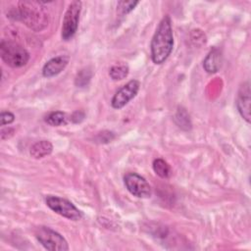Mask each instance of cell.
Returning a JSON list of instances; mask_svg holds the SVG:
<instances>
[{
	"label": "cell",
	"mask_w": 251,
	"mask_h": 251,
	"mask_svg": "<svg viewBox=\"0 0 251 251\" xmlns=\"http://www.w3.org/2000/svg\"><path fill=\"white\" fill-rule=\"evenodd\" d=\"M174 46V35L170 16L163 17L156 28L150 44L151 59L154 64H163L171 55Z\"/></svg>",
	"instance_id": "obj_1"
},
{
	"label": "cell",
	"mask_w": 251,
	"mask_h": 251,
	"mask_svg": "<svg viewBox=\"0 0 251 251\" xmlns=\"http://www.w3.org/2000/svg\"><path fill=\"white\" fill-rule=\"evenodd\" d=\"M41 4L36 1H20L14 14L15 19L23 22L33 31L44 29L48 25V16Z\"/></svg>",
	"instance_id": "obj_2"
},
{
	"label": "cell",
	"mask_w": 251,
	"mask_h": 251,
	"mask_svg": "<svg viewBox=\"0 0 251 251\" xmlns=\"http://www.w3.org/2000/svg\"><path fill=\"white\" fill-rule=\"evenodd\" d=\"M0 56L12 68H21L29 60V53L21 44L5 39L0 43Z\"/></svg>",
	"instance_id": "obj_3"
},
{
	"label": "cell",
	"mask_w": 251,
	"mask_h": 251,
	"mask_svg": "<svg viewBox=\"0 0 251 251\" xmlns=\"http://www.w3.org/2000/svg\"><path fill=\"white\" fill-rule=\"evenodd\" d=\"M35 237L39 243L50 251H67L69 245L67 240L59 232L47 226H38L35 229Z\"/></svg>",
	"instance_id": "obj_4"
},
{
	"label": "cell",
	"mask_w": 251,
	"mask_h": 251,
	"mask_svg": "<svg viewBox=\"0 0 251 251\" xmlns=\"http://www.w3.org/2000/svg\"><path fill=\"white\" fill-rule=\"evenodd\" d=\"M45 202L53 212L64 218L72 221H79L82 218V213L72 202L65 198L48 195L45 199Z\"/></svg>",
	"instance_id": "obj_5"
},
{
	"label": "cell",
	"mask_w": 251,
	"mask_h": 251,
	"mask_svg": "<svg viewBox=\"0 0 251 251\" xmlns=\"http://www.w3.org/2000/svg\"><path fill=\"white\" fill-rule=\"evenodd\" d=\"M81 11V2L80 1H73L70 3L64 19L62 25V38L64 40H70L75 34L78 27L79 15Z\"/></svg>",
	"instance_id": "obj_6"
},
{
	"label": "cell",
	"mask_w": 251,
	"mask_h": 251,
	"mask_svg": "<svg viewBox=\"0 0 251 251\" xmlns=\"http://www.w3.org/2000/svg\"><path fill=\"white\" fill-rule=\"evenodd\" d=\"M126 189L138 198H148L152 194V189L147 180L136 173H128L124 177Z\"/></svg>",
	"instance_id": "obj_7"
},
{
	"label": "cell",
	"mask_w": 251,
	"mask_h": 251,
	"mask_svg": "<svg viewBox=\"0 0 251 251\" xmlns=\"http://www.w3.org/2000/svg\"><path fill=\"white\" fill-rule=\"evenodd\" d=\"M140 83L136 79H131L124 86H122L113 96L111 105L115 109H121L125 107L132 98H134L139 90Z\"/></svg>",
	"instance_id": "obj_8"
},
{
	"label": "cell",
	"mask_w": 251,
	"mask_h": 251,
	"mask_svg": "<svg viewBox=\"0 0 251 251\" xmlns=\"http://www.w3.org/2000/svg\"><path fill=\"white\" fill-rule=\"evenodd\" d=\"M250 85L249 82H244L238 90L236 97V107L240 116L247 122L250 123Z\"/></svg>",
	"instance_id": "obj_9"
},
{
	"label": "cell",
	"mask_w": 251,
	"mask_h": 251,
	"mask_svg": "<svg viewBox=\"0 0 251 251\" xmlns=\"http://www.w3.org/2000/svg\"><path fill=\"white\" fill-rule=\"evenodd\" d=\"M69 60H70L69 57L65 56V55L57 56V57L50 59L43 66V69H42L43 76L52 77V76L59 75L67 67Z\"/></svg>",
	"instance_id": "obj_10"
},
{
	"label": "cell",
	"mask_w": 251,
	"mask_h": 251,
	"mask_svg": "<svg viewBox=\"0 0 251 251\" xmlns=\"http://www.w3.org/2000/svg\"><path fill=\"white\" fill-rule=\"evenodd\" d=\"M222 65V52L219 48L214 47L203 61L204 70L209 74L217 73Z\"/></svg>",
	"instance_id": "obj_11"
},
{
	"label": "cell",
	"mask_w": 251,
	"mask_h": 251,
	"mask_svg": "<svg viewBox=\"0 0 251 251\" xmlns=\"http://www.w3.org/2000/svg\"><path fill=\"white\" fill-rule=\"evenodd\" d=\"M53 151V145L48 140H40L30 147V156L34 159H41L50 155Z\"/></svg>",
	"instance_id": "obj_12"
},
{
	"label": "cell",
	"mask_w": 251,
	"mask_h": 251,
	"mask_svg": "<svg viewBox=\"0 0 251 251\" xmlns=\"http://www.w3.org/2000/svg\"><path fill=\"white\" fill-rule=\"evenodd\" d=\"M153 170L157 176L162 178H168L172 175V170L170 165L163 159L157 158L153 161Z\"/></svg>",
	"instance_id": "obj_13"
},
{
	"label": "cell",
	"mask_w": 251,
	"mask_h": 251,
	"mask_svg": "<svg viewBox=\"0 0 251 251\" xmlns=\"http://www.w3.org/2000/svg\"><path fill=\"white\" fill-rule=\"evenodd\" d=\"M175 122L180 128H182L184 130H189L192 126L189 115L187 114L185 109L182 107H179L176 110V115H175Z\"/></svg>",
	"instance_id": "obj_14"
},
{
	"label": "cell",
	"mask_w": 251,
	"mask_h": 251,
	"mask_svg": "<svg viewBox=\"0 0 251 251\" xmlns=\"http://www.w3.org/2000/svg\"><path fill=\"white\" fill-rule=\"evenodd\" d=\"M45 122L52 126H60L67 123L66 114L61 111H54L45 117Z\"/></svg>",
	"instance_id": "obj_15"
},
{
	"label": "cell",
	"mask_w": 251,
	"mask_h": 251,
	"mask_svg": "<svg viewBox=\"0 0 251 251\" xmlns=\"http://www.w3.org/2000/svg\"><path fill=\"white\" fill-rule=\"evenodd\" d=\"M128 71L129 70L126 65H115L110 69L109 75L112 79L121 80L127 76Z\"/></svg>",
	"instance_id": "obj_16"
},
{
	"label": "cell",
	"mask_w": 251,
	"mask_h": 251,
	"mask_svg": "<svg viewBox=\"0 0 251 251\" xmlns=\"http://www.w3.org/2000/svg\"><path fill=\"white\" fill-rule=\"evenodd\" d=\"M138 1H119L117 8L122 15H126L131 12L135 6L138 5Z\"/></svg>",
	"instance_id": "obj_17"
},
{
	"label": "cell",
	"mask_w": 251,
	"mask_h": 251,
	"mask_svg": "<svg viewBox=\"0 0 251 251\" xmlns=\"http://www.w3.org/2000/svg\"><path fill=\"white\" fill-rule=\"evenodd\" d=\"M90 77H91L90 71H88L86 69L81 70L79 73H77L75 80V83L76 86H79V87L85 86L88 83Z\"/></svg>",
	"instance_id": "obj_18"
},
{
	"label": "cell",
	"mask_w": 251,
	"mask_h": 251,
	"mask_svg": "<svg viewBox=\"0 0 251 251\" xmlns=\"http://www.w3.org/2000/svg\"><path fill=\"white\" fill-rule=\"evenodd\" d=\"M1 126L5 125H10L14 122L15 120V115L9 111H3L1 113Z\"/></svg>",
	"instance_id": "obj_19"
},
{
	"label": "cell",
	"mask_w": 251,
	"mask_h": 251,
	"mask_svg": "<svg viewBox=\"0 0 251 251\" xmlns=\"http://www.w3.org/2000/svg\"><path fill=\"white\" fill-rule=\"evenodd\" d=\"M113 138H114V134H113V132H110V131H103V132L98 133V135H97V140L100 142H103V143L109 142Z\"/></svg>",
	"instance_id": "obj_20"
},
{
	"label": "cell",
	"mask_w": 251,
	"mask_h": 251,
	"mask_svg": "<svg viewBox=\"0 0 251 251\" xmlns=\"http://www.w3.org/2000/svg\"><path fill=\"white\" fill-rule=\"evenodd\" d=\"M14 129L11 128V127H6V128H3L1 130V139L2 140H5V139H8L10 138L13 134H14Z\"/></svg>",
	"instance_id": "obj_21"
},
{
	"label": "cell",
	"mask_w": 251,
	"mask_h": 251,
	"mask_svg": "<svg viewBox=\"0 0 251 251\" xmlns=\"http://www.w3.org/2000/svg\"><path fill=\"white\" fill-rule=\"evenodd\" d=\"M84 113L83 112H81V111H76V112H75L74 114H73V116H72V121L74 122V123H80L83 119H84Z\"/></svg>",
	"instance_id": "obj_22"
}]
</instances>
